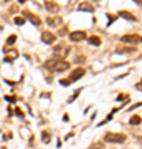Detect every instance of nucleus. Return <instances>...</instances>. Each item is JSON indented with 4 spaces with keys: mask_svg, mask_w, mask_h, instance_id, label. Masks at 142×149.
I'll return each instance as SVG.
<instances>
[{
    "mask_svg": "<svg viewBox=\"0 0 142 149\" xmlns=\"http://www.w3.org/2000/svg\"><path fill=\"white\" fill-rule=\"evenodd\" d=\"M55 40H56V37H55L51 32H43V33H42V42H43V43H46V45H51Z\"/></svg>",
    "mask_w": 142,
    "mask_h": 149,
    "instance_id": "obj_6",
    "label": "nucleus"
},
{
    "mask_svg": "<svg viewBox=\"0 0 142 149\" xmlns=\"http://www.w3.org/2000/svg\"><path fill=\"white\" fill-rule=\"evenodd\" d=\"M84 38H86V33H84L83 30L69 33V40H71V42H81V40H84Z\"/></svg>",
    "mask_w": 142,
    "mask_h": 149,
    "instance_id": "obj_5",
    "label": "nucleus"
},
{
    "mask_svg": "<svg viewBox=\"0 0 142 149\" xmlns=\"http://www.w3.org/2000/svg\"><path fill=\"white\" fill-rule=\"evenodd\" d=\"M23 17H25L26 20H30L33 23V25H35V27H38V25H40V23H42V20H40V18H38L37 15H33V13H30V12H23Z\"/></svg>",
    "mask_w": 142,
    "mask_h": 149,
    "instance_id": "obj_7",
    "label": "nucleus"
},
{
    "mask_svg": "<svg viewBox=\"0 0 142 149\" xmlns=\"http://www.w3.org/2000/svg\"><path fill=\"white\" fill-rule=\"evenodd\" d=\"M134 2H136L137 5H141V3H142V0H134Z\"/></svg>",
    "mask_w": 142,
    "mask_h": 149,
    "instance_id": "obj_20",
    "label": "nucleus"
},
{
    "mask_svg": "<svg viewBox=\"0 0 142 149\" xmlns=\"http://www.w3.org/2000/svg\"><path fill=\"white\" fill-rule=\"evenodd\" d=\"M53 52H55V58H63L64 55H66V50H64V48H61V47H58V48H55V50H53Z\"/></svg>",
    "mask_w": 142,
    "mask_h": 149,
    "instance_id": "obj_12",
    "label": "nucleus"
},
{
    "mask_svg": "<svg viewBox=\"0 0 142 149\" xmlns=\"http://www.w3.org/2000/svg\"><path fill=\"white\" fill-rule=\"evenodd\" d=\"M132 52H134V48H117L116 50V53H132Z\"/></svg>",
    "mask_w": 142,
    "mask_h": 149,
    "instance_id": "obj_14",
    "label": "nucleus"
},
{
    "mask_svg": "<svg viewBox=\"0 0 142 149\" xmlns=\"http://www.w3.org/2000/svg\"><path fill=\"white\" fill-rule=\"evenodd\" d=\"M42 139L45 141V143H50L51 136H50V133H48V131H43V133H42Z\"/></svg>",
    "mask_w": 142,
    "mask_h": 149,
    "instance_id": "obj_15",
    "label": "nucleus"
},
{
    "mask_svg": "<svg viewBox=\"0 0 142 149\" xmlns=\"http://www.w3.org/2000/svg\"><path fill=\"white\" fill-rule=\"evenodd\" d=\"M104 141L106 143H111V144H122L126 141V136L119 134V133H107L104 136Z\"/></svg>",
    "mask_w": 142,
    "mask_h": 149,
    "instance_id": "obj_2",
    "label": "nucleus"
},
{
    "mask_svg": "<svg viewBox=\"0 0 142 149\" xmlns=\"http://www.w3.org/2000/svg\"><path fill=\"white\" fill-rule=\"evenodd\" d=\"M83 74H84V70H83V68L73 70V71H71V74H69V80L61 81V85H71V83H76L79 78H83Z\"/></svg>",
    "mask_w": 142,
    "mask_h": 149,
    "instance_id": "obj_3",
    "label": "nucleus"
},
{
    "mask_svg": "<svg viewBox=\"0 0 142 149\" xmlns=\"http://www.w3.org/2000/svg\"><path fill=\"white\" fill-rule=\"evenodd\" d=\"M88 42H89L91 45H96V47H99V45H101V38H99V37H96V35H93V37L88 38Z\"/></svg>",
    "mask_w": 142,
    "mask_h": 149,
    "instance_id": "obj_13",
    "label": "nucleus"
},
{
    "mask_svg": "<svg viewBox=\"0 0 142 149\" xmlns=\"http://www.w3.org/2000/svg\"><path fill=\"white\" fill-rule=\"evenodd\" d=\"M78 10L79 12H94V7L91 3H88V2H83V3H79Z\"/></svg>",
    "mask_w": 142,
    "mask_h": 149,
    "instance_id": "obj_10",
    "label": "nucleus"
},
{
    "mask_svg": "<svg viewBox=\"0 0 142 149\" xmlns=\"http://www.w3.org/2000/svg\"><path fill=\"white\" fill-rule=\"evenodd\" d=\"M89 149H103V144L101 143H94V144H91Z\"/></svg>",
    "mask_w": 142,
    "mask_h": 149,
    "instance_id": "obj_18",
    "label": "nucleus"
},
{
    "mask_svg": "<svg viewBox=\"0 0 142 149\" xmlns=\"http://www.w3.org/2000/svg\"><path fill=\"white\" fill-rule=\"evenodd\" d=\"M45 68L50 70V71H56V73H61L64 70L69 68V63L64 61V60H58V58H50L45 61Z\"/></svg>",
    "mask_w": 142,
    "mask_h": 149,
    "instance_id": "obj_1",
    "label": "nucleus"
},
{
    "mask_svg": "<svg viewBox=\"0 0 142 149\" xmlns=\"http://www.w3.org/2000/svg\"><path fill=\"white\" fill-rule=\"evenodd\" d=\"M26 0H18V3H25Z\"/></svg>",
    "mask_w": 142,
    "mask_h": 149,
    "instance_id": "obj_21",
    "label": "nucleus"
},
{
    "mask_svg": "<svg viewBox=\"0 0 142 149\" xmlns=\"http://www.w3.org/2000/svg\"><path fill=\"white\" fill-rule=\"evenodd\" d=\"M46 23H48L51 28H56V27H60V25L63 23V20H61L60 17H48V18H46Z\"/></svg>",
    "mask_w": 142,
    "mask_h": 149,
    "instance_id": "obj_8",
    "label": "nucleus"
},
{
    "mask_svg": "<svg viewBox=\"0 0 142 149\" xmlns=\"http://www.w3.org/2000/svg\"><path fill=\"white\" fill-rule=\"evenodd\" d=\"M23 23H25V18H20V17L15 18V25H23Z\"/></svg>",
    "mask_w": 142,
    "mask_h": 149,
    "instance_id": "obj_19",
    "label": "nucleus"
},
{
    "mask_svg": "<svg viewBox=\"0 0 142 149\" xmlns=\"http://www.w3.org/2000/svg\"><path fill=\"white\" fill-rule=\"evenodd\" d=\"M132 124V126H136V124H141V116H134L131 118V121H129Z\"/></svg>",
    "mask_w": 142,
    "mask_h": 149,
    "instance_id": "obj_16",
    "label": "nucleus"
},
{
    "mask_svg": "<svg viewBox=\"0 0 142 149\" xmlns=\"http://www.w3.org/2000/svg\"><path fill=\"white\" fill-rule=\"evenodd\" d=\"M121 42L122 43H131V45H137V43H141V37H139V35H124V37H121Z\"/></svg>",
    "mask_w": 142,
    "mask_h": 149,
    "instance_id": "obj_4",
    "label": "nucleus"
},
{
    "mask_svg": "<svg viewBox=\"0 0 142 149\" xmlns=\"http://www.w3.org/2000/svg\"><path fill=\"white\" fill-rule=\"evenodd\" d=\"M119 15H121L122 18H126V20H131V22H136V20H137L136 15H132V13H129V12H126V10L119 12Z\"/></svg>",
    "mask_w": 142,
    "mask_h": 149,
    "instance_id": "obj_11",
    "label": "nucleus"
},
{
    "mask_svg": "<svg viewBox=\"0 0 142 149\" xmlns=\"http://www.w3.org/2000/svg\"><path fill=\"white\" fill-rule=\"evenodd\" d=\"M15 42H17V37H15V35H10V37L7 38V43H8V45H13Z\"/></svg>",
    "mask_w": 142,
    "mask_h": 149,
    "instance_id": "obj_17",
    "label": "nucleus"
},
{
    "mask_svg": "<svg viewBox=\"0 0 142 149\" xmlns=\"http://www.w3.org/2000/svg\"><path fill=\"white\" fill-rule=\"evenodd\" d=\"M5 2H10V0H5Z\"/></svg>",
    "mask_w": 142,
    "mask_h": 149,
    "instance_id": "obj_22",
    "label": "nucleus"
},
{
    "mask_svg": "<svg viewBox=\"0 0 142 149\" xmlns=\"http://www.w3.org/2000/svg\"><path fill=\"white\" fill-rule=\"evenodd\" d=\"M45 7H46V10L51 12V13L60 12V5L56 3V2H51V0H46V2H45Z\"/></svg>",
    "mask_w": 142,
    "mask_h": 149,
    "instance_id": "obj_9",
    "label": "nucleus"
}]
</instances>
